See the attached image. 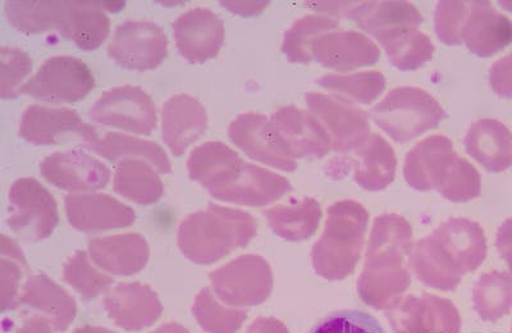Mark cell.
Here are the masks:
<instances>
[{
    "mask_svg": "<svg viewBox=\"0 0 512 333\" xmlns=\"http://www.w3.org/2000/svg\"><path fill=\"white\" fill-rule=\"evenodd\" d=\"M411 239L413 227L405 217L386 213L374 220L364 269L358 280V294L363 303L388 310L409 290Z\"/></svg>",
    "mask_w": 512,
    "mask_h": 333,
    "instance_id": "cell-1",
    "label": "cell"
},
{
    "mask_svg": "<svg viewBox=\"0 0 512 333\" xmlns=\"http://www.w3.org/2000/svg\"><path fill=\"white\" fill-rule=\"evenodd\" d=\"M258 234V223L239 209L209 204L190 214L178 228L177 243L182 254L196 264H212L245 248Z\"/></svg>",
    "mask_w": 512,
    "mask_h": 333,
    "instance_id": "cell-2",
    "label": "cell"
},
{
    "mask_svg": "<svg viewBox=\"0 0 512 333\" xmlns=\"http://www.w3.org/2000/svg\"><path fill=\"white\" fill-rule=\"evenodd\" d=\"M368 223L367 209L355 200H341L328 208L326 228L312 252L318 276L341 281L354 273L363 252Z\"/></svg>",
    "mask_w": 512,
    "mask_h": 333,
    "instance_id": "cell-3",
    "label": "cell"
},
{
    "mask_svg": "<svg viewBox=\"0 0 512 333\" xmlns=\"http://www.w3.org/2000/svg\"><path fill=\"white\" fill-rule=\"evenodd\" d=\"M372 118L392 140L406 144L437 129L445 120L446 112L427 91L404 86L390 91L372 109Z\"/></svg>",
    "mask_w": 512,
    "mask_h": 333,
    "instance_id": "cell-4",
    "label": "cell"
},
{
    "mask_svg": "<svg viewBox=\"0 0 512 333\" xmlns=\"http://www.w3.org/2000/svg\"><path fill=\"white\" fill-rule=\"evenodd\" d=\"M214 293L233 307H254L271 296L273 273L259 255H241L210 275Z\"/></svg>",
    "mask_w": 512,
    "mask_h": 333,
    "instance_id": "cell-5",
    "label": "cell"
},
{
    "mask_svg": "<svg viewBox=\"0 0 512 333\" xmlns=\"http://www.w3.org/2000/svg\"><path fill=\"white\" fill-rule=\"evenodd\" d=\"M95 88V77L81 59L70 56L49 58L26 82L22 94L49 103L81 102Z\"/></svg>",
    "mask_w": 512,
    "mask_h": 333,
    "instance_id": "cell-6",
    "label": "cell"
},
{
    "mask_svg": "<svg viewBox=\"0 0 512 333\" xmlns=\"http://www.w3.org/2000/svg\"><path fill=\"white\" fill-rule=\"evenodd\" d=\"M90 120L130 134L152 135L157 129V108L139 86H117L105 91L89 111Z\"/></svg>",
    "mask_w": 512,
    "mask_h": 333,
    "instance_id": "cell-7",
    "label": "cell"
},
{
    "mask_svg": "<svg viewBox=\"0 0 512 333\" xmlns=\"http://www.w3.org/2000/svg\"><path fill=\"white\" fill-rule=\"evenodd\" d=\"M8 226L26 240L39 241L53 234L59 222L56 200L35 179H20L9 189Z\"/></svg>",
    "mask_w": 512,
    "mask_h": 333,
    "instance_id": "cell-8",
    "label": "cell"
},
{
    "mask_svg": "<svg viewBox=\"0 0 512 333\" xmlns=\"http://www.w3.org/2000/svg\"><path fill=\"white\" fill-rule=\"evenodd\" d=\"M305 103L309 113L326 130L335 152L358 150L372 135L368 114L350 100L335 95L308 93Z\"/></svg>",
    "mask_w": 512,
    "mask_h": 333,
    "instance_id": "cell-9",
    "label": "cell"
},
{
    "mask_svg": "<svg viewBox=\"0 0 512 333\" xmlns=\"http://www.w3.org/2000/svg\"><path fill=\"white\" fill-rule=\"evenodd\" d=\"M228 138L249 158L265 166L286 172H294L297 168L296 158L286 141L273 126L271 118L263 114L237 116L228 127Z\"/></svg>",
    "mask_w": 512,
    "mask_h": 333,
    "instance_id": "cell-10",
    "label": "cell"
},
{
    "mask_svg": "<svg viewBox=\"0 0 512 333\" xmlns=\"http://www.w3.org/2000/svg\"><path fill=\"white\" fill-rule=\"evenodd\" d=\"M108 54L125 70H154L167 58L168 38L153 22H125L114 31Z\"/></svg>",
    "mask_w": 512,
    "mask_h": 333,
    "instance_id": "cell-11",
    "label": "cell"
},
{
    "mask_svg": "<svg viewBox=\"0 0 512 333\" xmlns=\"http://www.w3.org/2000/svg\"><path fill=\"white\" fill-rule=\"evenodd\" d=\"M387 318L395 333H460L463 325L451 300L429 294L400 299Z\"/></svg>",
    "mask_w": 512,
    "mask_h": 333,
    "instance_id": "cell-12",
    "label": "cell"
},
{
    "mask_svg": "<svg viewBox=\"0 0 512 333\" xmlns=\"http://www.w3.org/2000/svg\"><path fill=\"white\" fill-rule=\"evenodd\" d=\"M18 135L34 145H56L77 136L85 147L99 139L93 126L82 121L79 113L66 108L30 106L22 114Z\"/></svg>",
    "mask_w": 512,
    "mask_h": 333,
    "instance_id": "cell-13",
    "label": "cell"
},
{
    "mask_svg": "<svg viewBox=\"0 0 512 333\" xmlns=\"http://www.w3.org/2000/svg\"><path fill=\"white\" fill-rule=\"evenodd\" d=\"M40 173L49 184L70 193L103 189L112 176L102 161L81 150L48 155L40 164Z\"/></svg>",
    "mask_w": 512,
    "mask_h": 333,
    "instance_id": "cell-14",
    "label": "cell"
},
{
    "mask_svg": "<svg viewBox=\"0 0 512 333\" xmlns=\"http://www.w3.org/2000/svg\"><path fill=\"white\" fill-rule=\"evenodd\" d=\"M173 34L181 56L201 65L221 52L226 29L217 13L208 8H194L173 22Z\"/></svg>",
    "mask_w": 512,
    "mask_h": 333,
    "instance_id": "cell-15",
    "label": "cell"
},
{
    "mask_svg": "<svg viewBox=\"0 0 512 333\" xmlns=\"http://www.w3.org/2000/svg\"><path fill=\"white\" fill-rule=\"evenodd\" d=\"M290 191L291 184L286 177L245 161L227 184L209 194L221 202L242 207H264Z\"/></svg>",
    "mask_w": 512,
    "mask_h": 333,
    "instance_id": "cell-16",
    "label": "cell"
},
{
    "mask_svg": "<svg viewBox=\"0 0 512 333\" xmlns=\"http://www.w3.org/2000/svg\"><path fill=\"white\" fill-rule=\"evenodd\" d=\"M123 2H67L59 34L86 52L102 47L111 33V20L105 11L117 12Z\"/></svg>",
    "mask_w": 512,
    "mask_h": 333,
    "instance_id": "cell-17",
    "label": "cell"
},
{
    "mask_svg": "<svg viewBox=\"0 0 512 333\" xmlns=\"http://www.w3.org/2000/svg\"><path fill=\"white\" fill-rule=\"evenodd\" d=\"M208 129V112L198 98L178 94L162 108V138L175 157H181L190 145Z\"/></svg>",
    "mask_w": 512,
    "mask_h": 333,
    "instance_id": "cell-18",
    "label": "cell"
},
{
    "mask_svg": "<svg viewBox=\"0 0 512 333\" xmlns=\"http://www.w3.org/2000/svg\"><path fill=\"white\" fill-rule=\"evenodd\" d=\"M313 58L329 70L349 72L376 65L381 58V50L364 34L332 31L315 41Z\"/></svg>",
    "mask_w": 512,
    "mask_h": 333,
    "instance_id": "cell-19",
    "label": "cell"
},
{
    "mask_svg": "<svg viewBox=\"0 0 512 333\" xmlns=\"http://www.w3.org/2000/svg\"><path fill=\"white\" fill-rule=\"evenodd\" d=\"M68 222L82 232H100L125 228L135 222L134 209L105 194L67 196Z\"/></svg>",
    "mask_w": 512,
    "mask_h": 333,
    "instance_id": "cell-20",
    "label": "cell"
},
{
    "mask_svg": "<svg viewBox=\"0 0 512 333\" xmlns=\"http://www.w3.org/2000/svg\"><path fill=\"white\" fill-rule=\"evenodd\" d=\"M271 121L296 159H320L332 149L331 139L312 113L283 107L272 114Z\"/></svg>",
    "mask_w": 512,
    "mask_h": 333,
    "instance_id": "cell-21",
    "label": "cell"
},
{
    "mask_svg": "<svg viewBox=\"0 0 512 333\" xmlns=\"http://www.w3.org/2000/svg\"><path fill=\"white\" fill-rule=\"evenodd\" d=\"M457 157L454 144L442 135H433L420 141L404 164V177L409 186L418 191L437 190L448 167Z\"/></svg>",
    "mask_w": 512,
    "mask_h": 333,
    "instance_id": "cell-22",
    "label": "cell"
},
{
    "mask_svg": "<svg viewBox=\"0 0 512 333\" xmlns=\"http://www.w3.org/2000/svg\"><path fill=\"white\" fill-rule=\"evenodd\" d=\"M104 307L116 325L125 330H143L152 326L162 313L157 294L148 285L121 284L108 291Z\"/></svg>",
    "mask_w": 512,
    "mask_h": 333,
    "instance_id": "cell-23",
    "label": "cell"
},
{
    "mask_svg": "<svg viewBox=\"0 0 512 333\" xmlns=\"http://www.w3.org/2000/svg\"><path fill=\"white\" fill-rule=\"evenodd\" d=\"M512 43V22L489 2H470L463 44L480 58L495 56Z\"/></svg>",
    "mask_w": 512,
    "mask_h": 333,
    "instance_id": "cell-24",
    "label": "cell"
},
{
    "mask_svg": "<svg viewBox=\"0 0 512 333\" xmlns=\"http://www.w3.org/2000/svg\"><path fill=\"white\" fill-rule=\"evenodd\" d=\"M89 254L102 271L114 276H132L143 271L150 249L143 236L126 234L91 240Z\"/></svg>",
    "mask_w": 512,
    "mask_h": 333,
    "instance_id": "cell-25",
    "label": "cell"
},
{
    "mask_svg": "<svg viewBox=\"0 0 512 333\" xmlns=\"http://www.w3.org/2000/svg\"><path fill=\"white\" fill-rule=\"evenodd\" d=\"M409 262L418 280L433 290L450 293L463 280L464 273L454 258L433 236L416 241Z\"/></svg>",
    "mask_w": 512,
    "mask_h": 333,
    "instance_id": "cell-26",
    "label": "cell"
},
{
    "mask_svg": "<svg viewBox=\"0 0 512 333\" xmlns=\"http://www.w3.org/2000/svg\"><path fill=\"white\" fill-rule=\"evenodd\" d=\"M447 253L454 258L461 272H474L487 255V240L482 227L468 218H450L433 232Z\"/></svg>",
    "mask_w": 512,
    "mask_h": 333,
    "instance_id": "cell-27",
    "label": "cell"
},
{
    "mask_svg": "<svg viewBox=\"0 0 512 333\" xmlns=\"http://www.w3.org/2000/svg\"><path fill=\"white\" fill-rule=\"evenodd\" d=\"M466 152L489 172L512 166V135L504 123L484 118L470 127L464 140Z\"/></svg>",
    "mask_w": 512,
    "mask_h": 333,
    "instance_id": "cell-28",
    "label": "cell"
},
{
    "mask_svg": "<svg viewBox=\"0 0 512 333\" xmlns=\"http://www.w3.org/2000/svg\"><path fill=\"white\" fill-rule=\"evenodd\" d=\"M244 161L228 145L219 141H208L192 150L187 161V170L191 180L198 182L210 193L230 181Z\"/></svg>",
    "mask_w": 512,
    "mask_h": 333,
    "instance_id": "cell-29",
    "label": "cell"
},
{
    "mask_svg": "<svg viewBox=\"0 0 512 333\" xmlns=\"http://www.w3.org/2000/svg\"><path fill=\"white\" fill-rule=\"evenodd\" d=\"M355 158L354 180L361 189L382 191L395 181L396 153L381 135H370L356 150Z\"/></svg>",
    "mask_w": 512,
    "mask_h": 333,
    "instance_id": "cell-30",
    "label": "cell"
},
{
    "mask_svg": "<svg viewBox=\"0 0 512 333\" xmlns=\"http://www.w3.org/2000/svg\"><path fill=\"white\" fill-rule=\"evenodd\" d=\"M38 309L48 317L50 326L57 331L67 330L76 314L75 300L47 276L38 275L29 278L24 287V294L17 300L20 305Z\"/></svg>",
    "mask_w": 512,
    "mask_h": 333,
    "instance_id": "cell-31",
    "label": "cell"
},
{
    "mask_svg": "<svg viewBox=\"0 0 512 333\" xmlns=\"http://www.w3.org/2000/svg\"><path fill=\"white\" fill-rule=\"evenodd\" d=\"M268 225L277 236L287 241H305L315 235L322 221V207L314 198L292 200L276 205L264 213Z\"/></svg>",
    "mask_w": 512,
    "mask_h": 333,
    "instance_id": "cell-32",
    "label": "cell"
},
{
    "mask_svg": "<svg viewBox=\"0 0 512 333\" xmlns=\"http://www.w3.org/2000/svg\"><path fill=\"white\" fill-rule=\"evenodd\" d=\"M388 59L400 71H416L431 61L434 45L418 27H396L383 31L376 38Z\"/></svg>",
    "mask_w": 512,
    "mask_h": 333,
    "instance_id": "cell-33",
    "label": "cell"
},
{
    "mask_svg": "<svg viewBox=\"0 0 512 333\" xmlns=\"http://www.w3.org/2000/svg\"><path fill=\"white\" fill-rule=\"evenodd\" d=\"M91 152L112 163L125 161V159H143L149 162L159 173L172 172L166 150L153 141L134 138V136L108 132L104 138H99L88 145Z\"/></svg>",
    "mask_w": 512,
    "mask_h": 333,
    "instance_id": "cell-34",
    "label": "cell"
},
{
    "mask_svg": "<svg viewBox=\"0 0 512 333\" xmlns=\"http://www.w3.org/2000/svg\"><path fill=\"white\" fill-rule=\"evenodd\" d=\"M158 171L143 159H125L117 163L114 191L137 204H153L162 198L164 186Z\"/></svg>",
    "mask_w": 512,
    "mask_h": 333,
    "instance_id": "cell-35",
    "label": "cell"
},
{
    "mask_svg": "<svg viewBox=\"0 0 512 333\" xmlns=\"http://www.w3.org/2000/svg\"><path fill=\"white\" fill-rule=\"evenodd\" d=\"M350 18L373 38L396 27H419L423 17L414 4L406 2H360Z\"/></svg>",
    "mask_w": 512,
    "mask_h": 333,
    "instance_id": "cell-36",
    "label": "cell"
},
{
    "mask_svg": "<svg viewBox=\"0 0 512 333\" xmlns=\"http://www.w3.org/2000/svg\"><path fill=\"white\" fill-rule=\"evenodd\" d=\"M67 2L61 0H11L4 13L11 26L26 35L59 29Z\"/></svg>",
    "mask_w": 512,
    "mask_h": 333,
    "instance_id": "cell-37",
    "label": "cell"
},
{
    "mask_svg": "<svg viewBox=\"0 0 512 333\" xmlns=\"http://www.w3.org/2000/svg\"><path fill=\"white\" fill-rule=\"evenodd\" d=\"M335 18L322 15H306L287 30L282 52L291 63L309 65L313 61V47L320 36L338 29Z\"/></svg>",
    "mask_w": 512,
    "mask_h": 333,
    "instance_id": "cell-38",
    "label": "cell"
},
{
    "mask_svg": "<svg viewBox=\"0 0 512 333\" xmlns=\"http://www.w3.org/2000/svg\"><path fill=\"white\" fill-rule=\"evenodd\" d=\"M318 85L344 95L352 102L370 106L386 89V77L378 71L359 72L354 75H326L318 79Z\"/></svg>",
    "mask_w": 512,
    "mask_h": 333,
    "instance_id": "cell-39",
    "label": "cell"
},
{
    "mask_svg": "<svg viewBox=\"0 0 512 333\" xmlns=\"http://www.w3.org/2000/svg\"><path fill=\"white\" fill-rule=\"evenodd\" d=\"M480 189H482V181L477 168L459 155L452 161L441 184L437 187L438 193L452 203L470 202L478 198Z\"/></svg>",
    "mask_w": 512,
    "mask_h": 333,
    "instance_id": "cell-40",
    "label": "cell"
},
{
    "mask_svg": "<svg viewBox=\"0 0 512 333\" xmlns=\"http://www.w3.org/2000/svg\"><path fill=\"white\" fill-rule=\"evenodd\" d=\"M194 316L209 333H235L248 318L244 310L223 307L209 289L201 290L196 298Z\"/></svg>",
    "mask_w": 512,
    "mask_h": 333,
    "instance_id": "cell-41",
    "label": "cell"
},
{
    "mask_svg": "<svg viewBox=\"0 0 512 333\" xmlns=\"http://www.w3.org/2000/svg\"><path fill=\"white\" fill-rule=\"evenodd\" d=\"M64 281L85 298H96L112 284V278L98 271L85 252H77L64 264Z\"/></svg>",
    "mask_w": 512,
    "mask_h": 333,
    "instance_id": "cell-42",
    "label": "cell"
},
{
    "mask_svg": "<svg viewBox=\"0 0 512 333\" xmlns=\"http://www.w3.org/2000/svg\"><path fill=\"white\" fill-rule=\"evenodd\" d=\"M32 72V61L24 50L3 47L0 50V95L4 100L16 99L22 94L27 77Z\"/></svg>",
    "mask_w": 512,
    "mask_h": 333,
    "instance_id": "cell-43",
    "label": "cell"
},
{
    "mask_svg": "<svg viewBox=\"0 0 512 333\" xmlns=\"http://www.w3.org/2000/svg\"><path fill=\"white\" fill-rule=\"evenodd\" d=\"M26 259L15 241L2 236V309L16 307Z\"/></svg>",
    "mask_w": 512,
    "mask_h": 333,
    "instance_id": "cell-44",
    "label": "cell"
},
{
    "mask_svg": "<svg viewBox=\"0 0 512 333\" xmlns=\"http://www.w3.org/2000/svg\"><path fill=\"white\" fill-rule=\"evenodd\" d=\"M470 2L445 0L434 11V27L438 39L451 47L463 45V33L468 18Z\"/></svg>",
    "mask_w": 512,
    "mask_h": 333,
    "instance_id": "cell-45",
    "label": "cell"
},
{
    "mask_svg": "<svg viewBox=\"0 0 512 333\" xmlns=\"http://www.w3.org/2000/svg\"><path fill=\"white\" fill-rule=\"evenodd\" d=\"M510 281L504 275L491 273L480 278L474 287V308L483 319H493L510 298Z\"/></svg>",
    "mask_w": 512,
    "mask_h": 333,
    "instance_id": "cell-46",
    "label": "cell"
},
{
    "mask_svg": "<svg viewBox=\"0 0 512 333\" xmlns=\"http://www.w3.org/2000/svg\"><path fill=\"white\" fill-rule=\"evenodd\" d=\"M310 333H386L378 319L359 310H342L323 319Z\"/></svg>",
    "mask_w": 512,
    "mask_h": 333,
    "instance_id": "cell-47",
    "label": "cell"
},
{
    "mask_svg": "<svg viewBox=\"0 0 512 333\" xmlns=\"http://www.w3.org/2000/svg\"><path fill=\"white\" fill-rule=\"evenodd\" d=\"M489 85L500 97L512 99V53L492 66Z\"/></svg>",
    "mask_w": 512,
    "mask_h": 333,
    "instance_id": "cell-48",
    "label": "cell"
},
{
    "mask_svg": "<svg viewBox=\"0 0 512 333\" xmlns=\"http://www.w3.org/2000/svg\"><path fill=\"white\" fill-rule=\"evenodd\" d=\"M360 2H317L310 3L312 8L319 12H326L329 16H351Z\"/></svg>",
    "mask_w": 512,
    "mask_h": 333,
    "instance_id": "cell-49",
    "label": "cell"
},
{
    "mask_svg": "<svg viewBox=\"0 0 512 333\" xmlns=\"http://www.w3.org/2000/svg\"><path fill=\"white\" fill-rule=\"evenodd\" d=\"M228 11L242 17L259 16L268 7V2H223Z\"/></svg>",
    "mask_w": 512,
    "mask_h": 333,
    "instance_id": "cell-50",
    "label": "cell"
},
{
    "mask_svg": "<svg viewBox=\"0 0 512 333\" xmlns=\"http://www.w3.org/2000/svg\"><path fill=\"white\" fill-rule=\"evenodd\" d=\"M248 333H290L287 327L276 318H258L250 326Z\"/></svg>",
    "mask_w": 512,
    "mask_h": 333,
    "instance_id": "cell-51",
    "label": "cell"
},
{
    "mask_svg": "<svg viewBox=\"0 0 512 333\" xmlns=\"http://www.w3.org/2000/svg\"><path fill=\"white\" fill-rule=\"evenodd\" d=\"M17 333H52L50 323L43 317H32Z\"/></svg>",
    "mask_w": 512,
    "mask_h": 333,
    "instance_id": "cell-52",
    "label": "cell"
},
{
    "mask_svg": "<svg viewBox=\"0 0 512 333\" xmlns=\"http://www.w3.org/2000/svg\"><path fill=\"white\" fill-rule=\"evenodd\" d=\"M152 333H189L184 327L177 325V323H168V325L158 328L157 331Z\"/></svg>",
    "mask_w": 512,
    "mask_h": 333,
    "instance_id": "cell-53",
    "label": "cell"
},
{
    "mask_svg": "<svg viewBox=\"0 0 512 333\" xmlns=\"http://www.w3.org/2000/svg\"><path fill=\"white\" fill-rule=\"evenodd\" d=\"M75 333H114V332L104 330V328L88 326V327L80 328V330H77Z\"/></svg>",
    "mask_w": 512,
    "mask_h": 333,
    "instance_id": "cell-54",
    "label": "cell"
}]
</instances>
